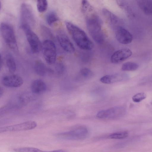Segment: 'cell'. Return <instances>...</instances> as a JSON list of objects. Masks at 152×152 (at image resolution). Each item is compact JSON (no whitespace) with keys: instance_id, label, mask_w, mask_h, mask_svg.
<instances>
[{"instance_id":"6da1fadb","label":"cell","mask_w":152,"mask_h":152,"mask_svg":"<svg viewBox=\"0 0 152 152\" xmlns=\"http://www.w3.org/2000/svg\"><path fill=\"white\" fill-rule=\"evenodd\" d=\"M66 28L73 40L80 49L90 50L94 47V44L85 31L72 22H65Z\"/></svg>"},{"instance_id":"7a4b0ae2","label":"cell","mask_w":152,"mask_h":152,"mask_svg":"<svg viewBox=\"0 0 152 152\" xmlns=\"http://www.w3.org/2000/svg\"><path fill=\"white\" fill-rule=\"evenodd\" d=\"M86 20L88 30L92 38L98 44L102 43L105 36L99 17L94 13L91 14L87 16Z\"/></svg>"},{"instance_id":"3957f363","label":"cell","mask_w":152,"mask_h":152,"mask_svg":"<svg viewBox=\"0 0 152 152\" xmlns=\"http://www.w3.org/2000/svg\"><path fill=\"white\" fill-rule=\"evenodd\" d=\"M0 32L6 44L12 50H18V46L13 28L8 23H2L0 25Z\"/></svg>"},{"instance_id":"277c9868","label":"cell","mask_w":152,"mask_h":152,"mask_svg":"<svg viewBox=\"0 0 152 152\" xmlns=\"http://www.w3.org/2000/svg\"><path fill=\"white\" fill-rule=\"evenodd\" d=\"M35 19L32 9L30 5L23 3L20 10V27L31 28L35 24Z\"/></svg>"},{"instance_id":"5b68a950","label":"cell","mask_w":152,"mask_h":152,"mask_svg":"<svg viewBox=\"0 0 152 152\" xmlns=\"http://www.w3.org/2000/svg\"><path fill=\"white\" fill-rule=\"evenodd\" d=\"M88 131L86 127L79 126L67 132L58 133L57 136L60 138L68 140H81L87 137Z\"/></svg>"},{"instance_id":"8992f818","label":"cell","mask_w":152,"mask_h":152,"mask_svg":"<svg viewBox=\"0 0 152 152\" xmlns=\"http://www.w3.org/2000/svg\"><path fill=\"white\" fill-rule=\"evenodd\" d=\"M42 50L46 62L49 64H54L56 60L57 52L54 42L50 39L45 40L42 44Z\"/></svg>"},{"instance_id":"52a82bcc","label":"cell","mask_w":152,"mask_h":152,"mask_svg":"<svg viewBox=\"0 0 152 152\" xmlns=\"http://www.w3.org/2000/svg\"><path fill=\"white\" fill-rule=\"evenodd\" d=\"M126 111L125 108L123 106H115L99 111L96 116L101 119H115L123 116Z\"/></svg>"},{"instance_id":"ba28073f","label":"cell","mask_w":152,"mask_h":152,"mask_svg":"<svg viewBox=\"0 0 152 152\" xmlns=\"http://www.w3.org/2000/svg\"><path fill=\"white\" fill-rule=\"evenodd\" d=\"M21 28L25 33L31 51L34 53H39L42 50V43L38 36L29 28L24 27Z\"/></svg>"},{"instance_id":"9c48e42d","label":"cell","mask_w":152,"mask_h":152,"mask_svg":"<svg viewBox=\"0 0 152 152\" xmlns=\"http://www.w3.org/2000/svg\"><path fill=\"white\" fill-rule=\"evenodd\" d=\"M37 123L34 121H28L20 124L4 126L0 128V132L26 131L35 128Z\"/></svg>"},{"instance_id":"30bf717a","label":"cell","mask_w":152,"mask_h":152,"mask_svg":"<svg viewBox=\"0 0 152 152\" xmlns=\"http://www.w3.org/2000/svg\"><path fill=\"white\" fill-rule=\"evenodd\" d=\"M1 82L3 85L5 87L17 88L22 85L23 81L20 76L14 74L4 76L2 78Z\"/></svg>"},{"instance_id":"8fae6325","label":"cell","mask_w":152,"mask_h":152,"mask_svg":"<svg viewBox=\"0 0 152 152\" xmlns=\"http://www.w3.org/2000/svg\"><path fill=\"white\" fill-rule=\"evenodd\" d=\"M129 78V75L125 73H119L106 75L102 77L100 79L102 83L110 84L114 83L126 81Z\"/></svg>"},{"instance_id":"7c38bea8","label":"cell","mask_w":152,"mask_h":152,"mask_svg":"<svg viewBox=\"0 0 152 152\" xmlns=\"http://www.w3.org/2000/svg\"><path fill=\"white\" fill-rule=\"evenodd\" d=\"M132 52L128 48H123L115 52L110 58L111 62L115 64H118L126 60L131 56Z\"/></svg>"},{"instance_id":"4fadbf2b","label":"cell","mask_w":152,"mask_h":152,"mask_svg":"<svg viewBox=\"0 0 152 152\" xmlns=\"http://www.w3.org/2000/svg\"><path fill=\"white\" fill-rule=\"evenodd\" d=\"M115 35L117 40L122 44L130 43L133 39L132 34L127 30L121 26L118 27L116 28Z\"/></svg>"},{"instance_id":"5bb4252c","label":"cell","mask_w":152,"mask_h":152,"mask_svg":"<svg viewBox=\"0 0 152 152\" xmlns=\"http://www.w3.org/2000/svg\"><path fill=\"white\" fill-rule=\"evenodd\" d=\"M57 38L60 46L64 50L69 53L75 52V49L73 44L65 34L62 32L58 33Z\"/></svg>"},{"instance_id":"9a60e30c","label":"cell","mask_w":152,"mask_h":152,"mask_svg":"<svg viewBox=\"0 0 152 152\" xmlns=\"http://www.w3.org/2000/svg\"><path fill=\"white\" fill-rule=\"evenodd\" d=\"M34 68L36 73L41 76H45L48 73H52L53 72V70L48 67L42 61L40 60L35 61Z\"/></svg>"},{"instance_id":"2e32d148","label":"cell","mask_w":152,"mask_h":152,"mask_svg":"<svg viewBox=\"0 0 152 152\" xmlns=\"http://www.w3.org/2000/svg\"><path fill=\"white\" fill-rule=\"evenodd\" d=\"M31 88L32 92L35 94L43 93L46 91L47 88L45 83L40 79H36L33 81Z\"/></svg>"},{"instance_id":"e0dca14e","label":"cell","mask_w":152,"mask_h":152,"mask_svg":"<svg viewBox=\"0 0 152 152\" xmlns=\"http://www.w3.org/2000/svg\"><path fill=\"white\" fill-rule=\"evenodd\" d=\"M102 12L104 17L112 25L114 26L118 23V18L108 10L103 8L102 10Z\"/></svg>"},{"instance_id":"ac0fdd59","label":"cell","mask_w":152,"mask_h":152,"mask_svg":"<svg viewBox=\"0 0 152 152\" xmlns=\"http://www.w3.org/2000/svg\"><path fill=\"white\" fill-rule=\"evenodd\" d=\"M138 4L141 9L146 15H152V1L149 0H140Z\"/></svg>"},{"instance_id":"d6986e66","label":"cell","mask_w":152,"mask_h":152,"mask_svg":"<svg viewBox=\"0 0 152 152\" xmlns=\"http://www.w3.org/2000/svg\"><path fill=\"white\" fill-rule=\"evenodd\" d=\"M6 64L9 72L11 73L14 72L16 69V64L12 55L10 53L7 54L6 56Z\"/></svg>"},{"instance_id":"ffe728a7","label":"cell","mask_w":152,"mask_h":152,"mask_svg":"<svg viewBox=\"0 0 152 152\" xmlns=\"http://www.w3.org/2000/svg\"><path fill=\"white\" fill-rule=\"evenodd\" d=\"M138 64L136 63L128 62L124 63L121 66V70L124 71H133L138 67Z\"/></svg>"},{"instance_id":"44dd1931","label":"cell","mask_w":152,"mask_h":152,"mask_svg":"<svg viewBox=\"0 0 152 152\" xmlns=\"http://www.w3.org/2000/svg\"><path fill=\"white\" fill-rule=\"evenodd\" d=\"M46 19L48 24L51 26L57 21L58 20V18L55 12L51 11L47 15Z\"/></svg>"},{"instance_id":"7402d4cb","label":"cell","mask_w":152,"mask_h":152,"mask_svg":"<svg viewBox=\"0 0 152 152\" xmlns=\"http://www.w3.org/2000/svg\"><path fill=\"white\" fill-rule=\"evenodd\" d=\"M13 151L15 152H45L39 148L31 147H23L15 148Z\"/></svg>"},{"instance_id":"603a6c76","label":"cell","mask_w":152,"mask_h":152,"mask_svg":"<svg viewBox=\"0 0 152 152\" xmlns=\"http://www.w3.org/2000/svg\"><path fill=\"white\" fill-rule=\"evenodd\" d=\"M79 74L83 78L89 79L92 77L94 75L93 72L89 69L84 67L80 71Z\"/></svg>"},{"instance_id":"cb8c5ba5","label":"cell","mask_w":152,"mask_h":152,"mask_svg":"<svg viewBox=\"0 0 152 152\" xmlns=\"http://www.w3.org/2000/svg\"><path fill=\"white\" fill-rule=\"evenodd\" d=\"M37 8L38 12L42 13L46 11L48 7V3L46 0H39L37 1Z\"/></svg>"},{"instance_id":"d4e9b609","label":"cell","mask_w":152,"mask_h":152,"mask_svg":"<svg viewBox=\"0 0 152 152\" xmlns=\"http://www.w3.org/2000/svg\"><path fill=\"white\" fill-rule=\"evenodd\" d=\"M126 131H122L112 133L108 136V138L113 139H122L128 136Z\"/></svg>"},{"instance_id":"484cf974","label":"cell","mask_w":152,"mask_h":152,"mask_svg":"<svg viewBox=\"0 0 152 152\" xmlns=\"http://www.w3.org/2000/svg\"><path fill=\"white\" fill-rule=\"evenodd\" d=\"M81 5L82 11L84 13L87 14L93 11V7L87 1H82Z\"/></svg>"},{"instance_id":"4316f807","label":"cell","mask_w":152,"mask_h":152,"mask_svg":"<svg viewBox=\"0 0 152 152\" xmlns=\"http://www.w3.org/2000/svg\"><path fill=\"white\" fill-rule=\"evenodd\" d=\"M146 97V94L143 92H140L137 93L132 97V101L136 103L140 102Z\"/></svg>"},{"instance_id":"83f0119b","label":"cell","mask_w":152,"mask_h":152,"mask_svg":"<svg viewBox=\"0 0 152 152\" xmlns=\"http://www.w3.org/2000/svg\"><path fill=\"white\" fill-rule=\"evenodd\" d=\"M56 70L58 75H61L64 73L65 68L63 64L61 63H58L56 65Z\"/></svg>"},{"instance_id":"f1b7e54d","label":"cell","mask_w":152,"mask_h":152,"mask_svg":"<svg viewBox=\"0 0 152 152\" xmlns=\"http://www.w3.org/2000/svg\"><path fill=\"white\" fill-rule=\"evenodd\" d=\"M47 152H67L66 151L62 149H58L51 151H47Z\"/></svg>"},{"instance_id":"f546056e","label":"cell","mask_w":152,"mask_h":152,"mask_svg":"<svg viewBox=\"0 0 152 152\" xmlns=\"http://www.w3.org/2000/svg\"><path fill=\"white\" fill-rule=\"evenodd\" d=\"M151 104H152V101H151Z\"/></svg>"}]
</instances>
